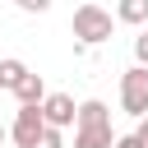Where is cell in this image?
I'll return each instance as SVG.
<instances>
[{"instance_id":"cell-11","label":"cell","mask_w":148,"mask_h":148,"mask_svg":"<svg viewBox=\"0 0 148 148\" xmlns=\"http://www.w3.org/2000/svg\"><path fill=\"white\" fill-rule=\"evenodd\" d=\"M134 65H148V32L134 37Z\"/></svg>"},{"instance_id":"cell-6","label":"cell","mask_w":148,"mask_h":148,"mask_svg":"<svg viewBox=\"0 0 148 148\" xmlns=\"http://www.w3.org/2000/svg\"><path fill=\"white\" fill-rule=\"evenodd\" d=\"M14 97H18V106H28V102L37 106V102L46 97V83H42V74H32V69H28V74L14 83Z\"/></svg>"},{"instance_id":"cell-12","label":"cell","mask_w":148,"mask_h":148,"mask_svg":"<svg viewBox=\"0 0 148 148\" xmlns=\"http://www.w3.org/2000/svg\"><path fill=\"white\" fill-rule=\"evenodd\" d=\"M14 5H18L23 14H46V9H51V0H14Z\"/></svg>"},{"instance_id":"cell-15","label":"cell","mask_w":148,"mask_h":148,"mask_svg":"<svg viewBox=\"0 0 148 148\" xmlns=\"http://www.w3.org/2000/svg\"><path fill=\"white\" fill-rule=\"evenodd\" d=\"M5 139H9V130H5V125H0V143H5Z\"/></svg>"},{"instance_id":"cell-1","label":"cell","mask_w":148,"mask_h":148,"mask_svg":"<svg viewBox=\"0 0 148 148\" xmlns=\"http://www.w3.org/2000/svg\"><path fill=\"white\" fill-rule=\"evenodd\" d=\"M69 28H74V37H79L83 46H102V42L111 37L116 18H111L102 5H92V0H88V5H79V9H74V23H69Z\"/></svg>"},{"instance_id":"cell-5","label":"cell","mask_w":148,"mask_h":148,"mask_svg":"<svg viewBox=\"0 0 148 148\" xmlns=\"http://www.w3.org/2000/svg\"><path fill=\"white\" fill-rule=\"evenodd\" d=\"M116 134H111V120L102 125H74V148H111Z\"/></svg>"},{"instance_id":"cell-4","label":"cell","mask_w":148,"mask_h":148,"mask_svg":"<svg viewBox=\"0 0 148 148\" xmlns=\"http://www.w3.org/2000/svg\"><path fill=\"white\" fill-rule=\"evenodd\" d=\"M37 106H42V120H46V125H56V130L74 125V111H79L69 92H46V97H42Z\"/></svg>"},{"instance_id":"cell-7","label":"cell","mask_w":148,"mask_h":148,"mask_svg":"<svg viewBox=\"0 0 148 148\" xmlns=\"http://www.w3.org/2000/svg\"><path fill=\"white\" fill-rule=\"evenodd\" d=\"M102 120H111V111H106V102H97V97H88V102H79V111H74V125H102Z\"/></svg>"},{"instance_id":"cell-9","label":"cell","mask_w":148,"mask_h":148,"mask_svg":"<svg viewBox=\"0 0 148 148\" xmlns=\"http://www.w3.org/2000/svg\"><path fill=\"white\" fill-rule=\"evenodd\" d=\"M116 18H120V23H134V28L148 23V0H120V5H116Z\"/></svg>"},{"instance_id":"cell-3","label":"cell","mask_w":148,"mask_h":148,"mask_svg":"<svg viewBox=\"0 0 148 148\" xmlns=\"http://www.w3.org/2000/svg\"><path fill=\"white\" fill-rule=\"evenodd\" d=\"M42 125H46V120H42V106L28 102V106H18V116H14V125H9V139H14L18 148H32L37 134H42Z\"/></svg>"},{"instance_id":"cell-8","label":"cell","mask_w":148,"mask_h":148,"mask_svg":"<svg viewBox=\"0 0 148 148\" xmlns=\"http://www.w3.org/2000/svg\"><path fill=\"white\" fill-rule=\"evenodd\" d=\"M23 74H28V65H23L18 56H5V60H0V88H5V92H14V83H18Z\"/></svg>"},{"instance_id":"cell-13","label":"cell","mask_w":148,"mask_h":148,"mask_svg":"<svg viewBox=\"0 0 148 148\" xmlns=\"http://www.w3.org/2000/svg\"><path fill=\"white\" fill-rule=\"evenodd\" d=\"M134 139H139V148H148V116H139V130H134Z\"/></svg>"},{"instance_id":"cell-14","label":"cell","mask_w":148,"mask_h":148,"mask_svg":"<svg viewBox=\"0 0 148 148\" xmlns=\"http://www.w3.org/2000/svg\"><path fill=\"white\" fill-rule=\"evenodd\" d=\"M111 148H139V139H134V134H120V139H116Z\"/></svg>"},{"instance_id":"cell-10","label":"cell","mask_w":148,"mask_h":148,"mask_svg":"<svg viewBox=\"0 0 148 148\" xmlns=\"http://www.w3.org/2000/svg\"><path fill=\"white\" fill-rule=\"evenodd\" d=\"M32 148H65V134H60L56 125H42V134H37Z\"/></svg>"},{"instance_id":"cell-2","label":"cell","mask_w":148,"mask_h":148,"mask_svg":"<svg viewBox=\"0 0 148 148\" xmlns=\"http://www.w3.org/2000/svg\"><path fill=\"white\" fill-rule=\"evenodd\" d=\"M120 106L130 116H148V65H134L120 74Z\"/></svg>"}]
</instances>
